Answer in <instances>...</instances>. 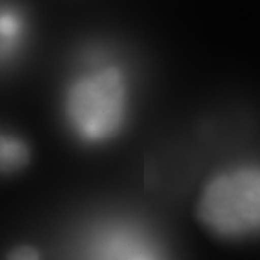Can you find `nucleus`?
<instances>
[{
  "instance_id": "20e7f679",
  "label": "nucleus",
  "mask_w": 260,
  "mask_h": 260,
  "mask_svg": "<svg viewBox=\"0 0 260 260\" xmlns=\"http://www.w3.org/2000/svg\"><path fill=\"white\" fill-rule=\"evenodd\" d=\"M22 15L11 8L0 10V48L12 47L23 35Z\"/></svg>"
},
{
  "instance_id": "f03ea898",
  "label": "nucleus",
  "mask_w": 260,
  "mask_h": 260,
  "mask_svg": "<svg viewBox=\"0 0 260 260\" xmlns=\"http://www.w3.org/2000/svg\"><path fill=\"white\" fill-rule=\"evenodd\" d=\"M125 83L116 67L80 79L67 95V116L79 135L102 140L116 134L124 116Z\"/></svg>"
},
{
  "instance_id": "39448f33",
  "label": "nucleus",
  "mask_w": 260,
  "mask_h": 260,
  "mask_svg": "<svg viewBox=\"0 0 260 260\" xmlns=\"http://www.w3.org/2000/svg\"><path fill=\"white\" fill-rule=\"evenodd\" d=\"M7 260H40V255L34 247L19 246L8 253Z\"/></svg>"
},
{
  "instance_id": "f257e3e1",
  "label": "nucleus",
  "mask_w": 260,
  "mask_h": 260,
  "mask_svg": "<svg viewBox=\"0 0 260 260\" xmlns=\"http://www.w3.org/2000/svg\"><path fill=\"white\" fill-rule=\"evenodd\" d=\"M196 217L220 238L260 235L259 164H239L211 176L196 203Z\"/></svg>"
},
{
  "instance_id": "7ed1b4c3",
  "label": "nucleus",
  "mask_w": 260,
  "mask_h": 260,
  "mask_svg": "<svg viewBox=\"0 0 260 260\" xmlns=\"http://www.w3.org/2000/svg\"><path fill=\"white\" fill-rule=\"evenodd\" d=\"M29 160L28 148L15 138L0 136V172H12L24 167Z\"/></svg>"
}]
</instances>
